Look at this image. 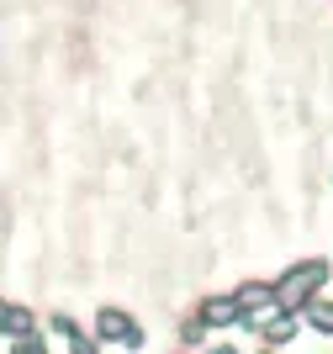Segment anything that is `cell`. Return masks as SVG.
<instances>
[{
  "label": "cell",
  "instance_id": "1",
  "mask_svg": "<svg viewBox=\"0 0 333 354\" xmlns=\"http://www.w3.org/2000/svg\"><path fill=\"white\" fill-rule=\"evenodd\" d=\"M323 281H328V265H323V259H312V265H296L286 281L276 286V301H280V307H302V301L318 291Z\"/></svg>",
  "mask_w": 333,
  "mask_h": 354
},
{
  "label": "cell",
  "instance_id": "2",
  "mask_svg": "<svg viewBox=\"0 0 333 354\" xmlns=\"http://www.w3.org/2000/svg\"><path fill=\"white\" fill-rule=\"evenodd\" d=\"M101 339H111V344H122V349H138L143 344V333H138V323L132 317H122V312H101Z\"/></svg>",
  "mask_w": 333,
  "mask_h": 354
},
{
  "label": "cell",
  "instance_id": "3",
  "mask_svg": "<svg viewBox=\"0 0 333 354\" xmlns=\"http://www.w3.org/2000/svg\"><path fill=\"white\" fill-rule=\"evenodd\" d=\"M201 317H206V328H228V323L244 317V301H228V296H222V301H206Z\"/></svg>",
  "mask_w": 333,
  "mask_h": 354
},
{
  "label": "cell",
  "instance_id": "4",
  "mask_svg": "<svg viewBox=\"0 0 333 354\" xmlns=\"http://www.w3.org/2000/svg\"><path fill=\"white\" fill-rule=\"evenodd\" d=\"M238 301H244V307H264V301H276V286H264V281H249L244 291H238Z\"/></svg>",
  "mask_w": 333,
  "mask_h": 354
},
{
  "label": "cell",
  "instance_id": "5",
  "mask_svg": "<svg viewBox=\"0 0 333 354\" xmlns=\"http://www.w3.org/2000/svg\"><path fill=\"white\" fill-rule=\"evenodd\" d=\"M0 328H6V333H27L32 317H27V312H6V307H0Z\"/></svg>",
  "mask_w": 333,
  "mask_h": 354
},
{
  "label": "cell",
  "instance_id": "6",
  "mask_svg": "<svg viewBox=\"0 0 333 354\" xmlns=\"http://www.w3.org/2000/svg\"><path fill=\"white\" fill-rule=\"evenodd\" d=\"M312 328H323V333H333V307H328V301H318V307H312Z\"/></svg>",
  "mask_w": 333,
  "mask_h": 354
}]
</instances>
